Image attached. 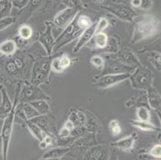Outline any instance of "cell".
Returning a JSON list of instances; mask_svg holds the SVG:
<instances>
[{
	"label": "cell",
	"mask_w": 161,
	"mask_h": 160,
	"mask_svg": "<svg viewBox=\"0 0 161 160\" xmlns=\"http://www.w3.org/2000/svg\"><path fill=\"white\" fill-rule=\"evenodd\" d=\"M131 5L133 8L139 9L140 6V0H131Z\"/></svg>",
	"instance_id": "47"
},
{
	"label": "cell",
	"mask_w": 161,
	"mask_h": 160,
	"mask_svg": "<svg viewBox=\"0 0 161 160\" xmlns=\"http://www.w3.org/2000/svg\"><path fill=\"white\" fill-rule=\"evenodd\" d=\"M42 141H43L47 145V146H53L57 143V138H55V135L49 134V133H44L43 139Z\"/></svg>",
	"instance_id": "40"
},
{
	"label": "cell",
	"mask_w": 161,
	"mask_h": 160,
	"mask_svg": "<svg viewBox=\"0 0 161 160\" xmlns=\"http://www.w3.org/2000/svg\"><path fill=\"white\" fill-rule=\"evenodd\" d=\"M3 122H4V119L0 118V132H1V129H2L3 124Z\"/></svg>",
	"instance_id": "49"
},
{
	"label": "cell",
	"mask_w": 161,
	"mask_h": 160,
	"mask_svg": "<svg viewBox=\"0 0 161 160\" xmlns=\"http://www.w3.org/2000/svg\"><path fill=\"white\" fill-rule=\"evenodd\" d=\"M108 25H109V22L106 18H100L97 23H96V34L103 32V30L108 27Z\"/></svg>",
	"instance_id": "38"
},
{
	"label": "cell",
	"mask_w": 161,
	"mask_h": 160,
	"mask_svg": "<svg viewBox=\"0 0 161 160\" xmlns=\"http://www.w3.org/2000/svg\"><path fill=\"white\" fill-rule=\"evenodd\" d=\"M135 68L128 67L121 63L116 59L105 60L102 71L99 75L104 74H131Z\"/></svg>",
	"instance_id": "10"
},
{
	"label": "cell",
	"mask_w": 161,
	"mask_h": 160,
	"mask_svg": "<svg viewBox=\"0 0 161 160\" xmlns=\"http://www.w3.org/2000/svg\"><path fill=\"white\" fill-rule=\"evenodd\" d=\"M67 8H75L80 7V0H61Z\"/></svg>",
	"instance_id": "44"
},
{
	"label": "cell",
	"mask_w": 161,
	"mask_h": 160,
	"mask_svg": "<svg viewBox=\"0 0 161 160\" xmlns=\"http://www.w3.org/2000/svg\"><path fill=\"white\" fill-rule=\"evenodd\" d=\"M23 119H24L25 123H26V125H27L29 131L31 132V134L34 137L36 138L37 140H39V142L43 140V135H44V132L41 130L36 124L32 123L31 120L27 119L26 118H23Z\"/></svg>",
	"instance_id": "25"
},
{
	"label": "cell",
	"mask_w": 161,
	"mask_h": 160,
	"mask_svg": "<svg viewBox=\"0 0 161 160\" xmlns=\"http://www.w3.org/2000/svg\"><path fill=\"white\" fill-rule=\"evenodd\" d=\"M119 51V42L116 38L112 36V37L108 38V42L107 44L106 47L102 50V52L103 53H110V54H115Z\"/></svg>",
	"instance_id": "32"
},
{
	"label": "cell",
	"mask_w": 161,
	"mask_h": 160,
	"mask_svg": "<svg viewBox=\"0 0 161 160\" xmlns=\"http://www.w3.org/2000/svg\"><path fill=\"white\" fill-rule=\"evenodd\" d=\"M153 7V1L152 0H140V8L143 11H149Z\"/></svg>",
	"instance_id": "42"
},
{
	"label": "cell",
	"mask_w": 161,
	"mask_h": 160,
	"mask_svg": "<svg viewBox=\"0 0 161 160\" xmlns=\"http://www.w3.org/2000/svg\"><path fill=\"white\" fill-rule=\"evenodd\" d=\"M4 67H5L6 73L10 76H17L20 73L14 65L12 59H9L8 61H7Z\"/></svg>",
	"instance_id": "35"
},
{
	"label": "cell",
	"mask_w": 161,
	"mask_h": 160,
	"mask_svg": "<svg viewBox=\"0 0 161 160\" xmlns=\"http://www.w3.org/2000/svg\"><path fill=\"white\" fill-rule=\"evenodd\" d=\"M150 155L155 159H160L161 146L160 144H155L150 150Z\"/></svg>",
	"instance_id": "41"
},
{
	"label": "cell",
	"mask_w": 161,
	"mask_h": 160,
	"mask_svg": "<svg viewBox=\"0 0 161 160\" xmlns=\"http://www.w3.org/2000/svg\"><path fill=\"white\" fill-rule=\"evenodd\" d=\"M9 1H11H11H12V0H9Z\"/></svg>",
	"instance_id": "55"
},
{
	"label": "cell",
	"mask_w": 161,
	"mask_h": 160,
	"mask_svg": "<svg viewBox=\"0 0 161 160\" xmlns=\"http://www.w3.org/2000/svg\"><path fill=\"white\" fill-rule=\"evenodd\" d=\"M128 79L131 82L132 88L147 91L149 88L153 86L154 75L150 69L145 66L140 65L134 69Z\"/></svg>",
	"instance_id": "3"
},
{
	"label": "cell",
	"mask_w": 161,
	"mask_h": 160,
	"mask_svg": "<svg viewBox=\"0 0 161 160\" xmlns=\"http://www.w3.org/2000/svg\"><path fill=\"white\" fill-rule=\"evenodd\" d=\"M90 63L96 68L103 69V66H104L105 59L101 55H95L91 57Z\"/></svg>",
	"instance_id": "37"
},
{
	"label": "cell",
	"mask_w": 161,
	"mask_h": 160,
	"mask_svg": "<svg viewBox=\"0 0 161 160\" xmlns=\"http://www.w3.org/2000/svg\"><path fill=\"white\" fill-rule=\"evenodd\" d=\"M72 60L66 54L57 56L51 61V70L55 73H62L69 68L71 65Z\"/></svg>",
	"instance_id": "16"
},
{
	"label": "cell",
	"mask_w": 161,
	"mask_h": 160,
	"mask_svg": "<svg viewBox=\"0 0 161 160\" xmlns=\"http://www.w3.org/2000/svg\"><path fill=\"white\" fill-rule=\"evenodd\" d=\"M108 127H109V130L111 132V134L113 136H115V137L119 136L122 133V127H121L119 122L117 119L111 120L109 123V125H108Z\"/></svg>",
	"instance_id": "34"
},
{
	"label": "cell",
	"mask_w": 161,
	"mask_h": 160,
	"mask_svg": "<svg viewBox=\"0 0 161 160\" xmlns=\"http://www.w3.org/2000/svg\"><path fill=\"white\" fill-rule=\"evenodd\" d=\"M80 7L75 8H67L57 13L52 21V26H55L58 30H64L74 19L75 16L80 13Z\"/></svg>",
	"instance_id": "8"
},
{
	"label": "cell",
	"mask_w": 161,
	"mask_h": 160,
	"mask_svg": "<svg viewBox=\"0 0 161 160\" xmlns=\"http://www.w3.org/2000/svg\"><path fill=\"white\" fill-rule=\"evenodd\" d=\"M136 118L137 120L144 122H150L151 112L150 108L147 107H140L136 108Z\"/></svg>",
	"instance_id": "33"
},
{
	"label": "cell",
	"mask_w": 161,
	"mask_h": 160,
	"mask_svg": "<svg viewBox=\"0 0 161 160\" xmlns=\"http://www.w3.org/2000/svg\"><path fill=\"white\" fill-rule=\"evenodd\" d=\"M160 30V21L151 14L143 15L141 19L136 23L133 30L131 43L136 44L145 39H150Z\"/></svg>",
	"instance_id": "1"
},
{
	"label": "cell",
	"mask_w": 161,
	"mask_h": 160,
	"mask_svg": "<svg viewBox=\"0 0 161 160\" xmlns=\"http://www.w3.org/2000/svg\"><path fill=\"white\" fill-rule=\"evenodd\" d=\"M12 7V3L9 0H0V19L10 16Z\"/></svg>",
	"instance_id": "30"
},
{
	"label": "cell",
	"mask_w": 161,
	"mask_h": 160,
	"mask_svg": "<svg viewBox=\"0 0 161 160\" xmlns=\"http://www.w3.org/2000/svg\"><path fill=\"white\" fill-rule=\"evenodd\" d=\"M52 56L41 58L35 61L31 70V83L39 86L49 82Z\"/></svg>",
	"instance_id": "2"
},
{
	"label": "cell",
	"mask_w": 161,
	"mask_h": 160,
	"mask_svg": "<svg viewBox=\"0 0 161 160\" xmlns=\"http://www.w3.org/2000/svg\"><path fill=\"white\" fill-rule=\"evenodd\" d=\"M103 9L124 22H132L138 16V13L129 6L124 3H112L103 6Z\"/></svg>",
	"instance_id": "7"
},
{
	"label": "cell",
	"mask_w": 161,
	"mask_h": 160,
	"mask_svg": "<svg viewBox=\"0 0 161 160\" xmlns=\"http://www.w3.org/2000/svg\"><path fill=\"white\" fill-rule=\"evenodd\" d=\"M39 147L42 150H45L47 147V145L43 141H40V142H39Z\"/></svg>",
	"instance_id": "48"
},
{
	"label": "cell",
	"mask_w": 161,
	"mask_h": 160,
	"mask_svg": "<svg viewBox=\"0 0 161 160\" xmlns=\"http://www.w3.org/2000/svg\"><path fill=\"white\" fill-rule=\"evenodd\" d=\"M71 133V130H69L67 128H66V127H63L62 128L60 129V130L58 131V135L59 136V138H61V139H67V138L70 137Z\"/></svg>",
	"instance_id": "45"
},
{
	"label": "cell",
	"mask_w": 161,
	"mask_h": 160,
	"mask_svg": "<svg viewBox=\"0 0 161 160\" xmlns=\"http://www.w3.org/2000/svg\"><path fill=\"white\" fill-rule=\"evenodd\" d=\"M137 139V135L133 133L130 135L124 137L123 139H119V140L112 142L111 143V146L113 147L119 149L124 152H130L133 149L135 145V142Z\"/></svg>",
	"instance_id": "18"
},
{
	"label": "cell",
	"mask_w": 161,
	"mask_h": 160,
	"mask_svg": "<svg viewBox=\"0 0 161 160\" xmlns=\"http://www.w3.org/2000/svg\"><path fill=\"white\" fill-rule=\"evenodd\" d=\"M17 43L14 39H7L0 43V54L5 56H13L17 51Z\"/></svg>",
	"instance_id": "20"
},
{
	"label": "cell",
	"mask_w": 161,
	"mask_h": 160,
	"mask_svg": "<svg viewBox=\"0 0 161 160\" xmlns=\"http://www.w3.org/2000/svg\"><path fill=\"white\" fill-rule=\"evenodd\" d=\"M131 126L144 131H160V128L150 122L140 121V120H130Z\"/></svg>",
	"instance_id": "23"
},
{
	"label": "cell",
	"mask_w": 161,
	"mask_h": 160,
	"mask_svg": "<svg viewBox=\"0 0 161 160\" xmlns=\"http://www.w3.org/2000/svg\"><path fill=\"white\" fill-rule=\"evenodd\" d=\"M31 105L36 110L39 115H45V114H49L51 111L49 103L47 100H37L30 102Z\"/></svg>",
	"instance_id": "26"
},
{
	"label": "cell",
	"mask_w": 161,
	"mask_h": 160,
	"mask_svg": "<svg viewBox=\"0 0 161 160\" xmlns=\"http://www.w3.org/2000/svg\"><path fill=\"white\" fill-rule=\"evenodd\" d=\"M17 101L18 99H15L14 103L13 104L12 109L11 112L7 114V117L4 119L3 124L1 132H0V138L2 140L3 145V160H7L8 152H9L10 143H11V135H12L13 127H14V118H15V111L17 108Z\"/></svg>",
	"instance_id": "4"
},
{
	"label": "cell",
	"mask_w": 161,
	"mask_h": 160,
	"mask_svg": "<svg viewBox=\"0 0 161 160\" xmlns=\"http://www.w3.org/2000/svg\"><path fill=\"white\" fill-rule=\"evenodd\" d=\"M70 147H55L47 151L43 155V158H53V159H59L60 158L67 155L70 152Z\"/></svg>",
	"instance_id": "21"
},
{
	"label": "cell",
	"mask_w": 161,
	"mask_h": 160,
	"mask_svg": "<svg viewBox=\"0 0 161 160\" xmlns=\"http://www.w3.org/2000/svg\"><path fill=\"white\" fill-rule=\"evenodd\" d=\"M13 62H14V65L17 67V69L19 70L20 73L23 71L25 69V67H26V62H25L24 58L22 56H14V58H12Z\"/></svg>",
	"instance_id": "39"
},
{
	"label": "cell",
	"mask_w": 161,
	"mask_h": 160,
	"mask_svg": "<svg viewBox=\"0 0 161 160\" xmlns=\"http://www.w3.org/2000/svg\"><path fill=\"white\" fill-rule=\"evenodd\" d=\"M126 107L128 108H140V107H147L149 108L148 103H147V99L146 94L140 95L133 96L132 98L127 101L125 103Z\"/></svg>",
	"instance_id": "22"
},
{
	"label": "cell",
	"mask_w": 161,
	"mask_h": 160,
	"mask_svg": "<svg viewBox=\"0 0 161 160\" xmlns=\"http://www.w3.org/2000/svg\"><path fill=\"white\" fill-rule=\"evenodd\" d=\"M152 160H160V159H152Z\"/></svg>",
	"instance_id": "54"
},
{
	"label": "cell",
	"mask_w": 161,
	"mask_h": 160,
	"mask_svg": "<svg viewBox=\"0 0 161 160\" xmlns=\"http://www.w3.org/2000/svg\"><path fill=\"white\" fill-rule=\"evenodd\" d=\"M28 2L29 0H12L11 3H12L13 7H15L19 10H22L27 5Z\"/></svg>",
	"instance_id": "43"
},
{
	"label": "cell",
	"mask_w": 161,
	"mask_h": 160,
	"mask_svg": "<svg viewBox=\"0 0 161 160\" xmlns=\"http://www.w3.org/2000/svg\"><path fill=\"white\" fill-rule=\"evenodd\" d=\"M18 100L23 102H30L37 100H51V97L47 95L39 86L31 83L23 84L19 95Z\"/></svg>",
	"instance_id": "6"
},
{
	"label": "cell",
	"mask_w": 161,
	"mask_h": 160,
	"mask_svg": "<svg viewBox=\"0 0 161 160\" xmlns=\"http://www.w3.org/2000/svg\"><path fill=\"white\" fill-rule=\"evenodd\" d=\"M33 35V30L30 26L23 24L20 26L18 30V37L23 41L29 40Z\"/></svg>",
	"instance_id": "31"
},
{
	"label": "cell",
	"mask_w": 161,
	"mask_h": 160,
	"mask_svg": "<svg viewBox=\"0 0 161 160\" xmlns=\"http://www.w3.org/2000/svg\"><path fill=\"white\" fill-rule=\"evenodd\" d=\"M64 127H66V128H67L69 130H71V131H72V130H75V124L70 119H67V121L65 122Z\"/></svg>",
	"instance_id": "46"
},
{
	"label": "cell",
	"mask_w": 161,
	"mask_h": 160,
	"mask_svg": "<svg viewBox=\"0 0 161 160\" xmlns=\"http://www.w3.org/2000/svg\"><path fill=\"white\" fill-rule=\"evenodd\" d=\"M108 36L104 32H99L96 34L92 38V42L94 44V47L98 50H102L106 47L108 42Z\"/></svg>",
	"instance_id": "24"
},
{
	"label": "cell",
	"mask_w": 161,
	"mask_h": 160,
	"mask_svg": "<svg viewBox=\"0 0 161 160\" xmlns=\"http://www.w3.org/2000/svg\"><path fill=\"white\" fill-rule=\"evenodd\" d=\"M77 16V15H76ZM75 16L74 19L70 23V24L63 30L62 33L55 40V46L53 48V53L57 52L62 47H65L73 40L80 37L83 33L84 29L79 24L77 21V17Z\"/></svg>",
	"instance_id": "5"
},
{
	"label": "cell",
	"mask_w": 161,
	"mask_h": 160,
	"mask_svg": "<svg viewBox=\"0 0 161 160\" xmlns=\"http://www.w3.org/2000/svg\"><path fill=\"white\" fill-rule=\"evenodd\" d=\"M0 94L2 97V100L0 103V118L5 119L7 114L11 112L13 103L7 93V89L3 84H0Z\"/></svg>",
	"instance_id": "17"
},
{
	"label": "cell",
	"mask_w": 161,
	"mask_h": 160,
	"mask_svg": "<svg viewBox=\"0 0 161 160\" xmlns=\"http://www.w3.org/2000/svg\"><path fill=\"white\" fill-rule=\"evenodd\" d=\"M52 1H53V2H55V3H56L57 6H58V4L60 3L61 0H52Z\"/></svg>",
	"instance_id": "52"
},
{
	"label": "cell",
	"mask_w": 161,
	"mask_h": 160,
	"mask_svg": "<svg viewBox=\"0 0 161 160\" xmlns=\"http://www.w3.org/2000/svg\"><path fill=\"white\" fill-rule=\"evenodd\" d=\"M147 58L152 66L158 71H160L161 69V55L158 51H149L146 54Z\"/></svg>",
	"instance_id": "27"
},
{
	"label": "cell",
	"mask_w": 161,
	"mask_h": 160,
	"mask_svg": "<svg viewBox=\"0 0 161 160\" xmlns=\"http://www.w3.org/2000/svg\"><path fill=\"white\" fill-rule=\"evenodd\" d=\"M3 154V145H2V140H1V138H0V155Z\"/></svg>",
	"instance_id": "50"
},
{
	"label": "cell",
	"mask_w": 161,
	"mask_h": 160,
	"mask_svg": "<svg viewBox=\"0 0 161 160\" xmlns=\"http://www.w3.org/2000/svg\"><path fill=\"white\" fill-rule=\"evenodd\" d=\"M16 21H17V18L11 17V16H8V17L0 19V32L7 29V27L11 26V25L14 24Z\"/></svg>",
	"instance_id": "36"
},
{
	"label": "cell",
	"mask_w": 161,
	"mask_h": 160,
	"mask_svg": "<svg viewBox=\"0 0 161 160\" xmlns=\"http://www.w3.org/2000/svg\"><path fill=\"white\" fill-rule=\"evenodd\" d=\"M110 150L106 145H96L84 154V160H109Z\"/></svg>",
	"instance_id": "12"
},
{
	"label": "cell",
	"mask_w": 161,
	"mask_h": 160,
	"mask_svg": "<svg viewBox=\"0 0 161 160\" xmlns=\"http://www.w3.org/2000/svg\"><path fill=\"white\" fill-rule=\"evenodd\" d=\"M42 2H43V0H29L27 5L24 8L22 9L23 11H25V13L23 14V16L25 14H27L26 20H27V19H29V18L31 16V14L40 7L41 4H42Z\"/></svg>",
	"instance_id": "28"
},
{
	"label": "cell",
	"mask_w": 161,
	"mask_h": 160,
	"mask_svg": "<svg viewBox=\"0 0 161 160\" xmlns=\"http://www.w3.org/2000/svg\"><path fill=\"white\" fill-rule=\"evenodd\" d=\"M115 59L120 62L121 63L132 68H136L141 65L134 53L128 49L119 50L118 52L115 53Z\"/></svg>",
	"instance_id": "13"
},
{
	"label": "cell",
	"mask_w": 161,
	"mask_h": 160,
	"mask_svg": "<svg viewBox=\"0 0 161 160\" xmlns=\"http://www.w3.org/2000/svg\"><path fill=\"white\" fill-rule=\"evenodd\" d=\"M32 123L38 126L44 133L55 135V125L52 119L48 115H39V116L30 119Z\"/></svg>",
	"instance_id": "15"
},
{
	"label": "cell",
	"mask_w": 161,
	"mask_h": 160,
	"mask_svg": "<svg viewBox=\"0 0 161 160\" xmlns=\"http://www.w3.org/2000/svg\"><path fill=\"white\" fill-rule=\"evenodd\" d=\"M46 29L44 31L39 35V42L43 46V49L46 51L47 56H52L53 55V48L55 46V38L52 34V24L51 22H45Z\"/></svg>",
	"instance_id": "11"
},
{
	"label": "cell",
	"mask_w": 161,
	"mask_h": 160,
	"mask_svg": "<svg viewBox=\"0 0 161 160\" xmlns=\"http://www.w3.org/2000/svg\"><path fill=\"white\" fill-rule=\"evenodd\" d=\"M22 109H23V113L24 114L23 118H26L27 119L30 120L39 115L36 110L28 102H23L22 103Z\"/></svg>",
	"instance_id": "29"
},
{
	"label": "cell",
	"mask_w": 161,
	"mask_h": 160,
	"mask_svg": "<svg viewBox=\"0 0 161 160\" xmlns=\"http://www.w3.org/2000/svg\"><path fill=\"white\" fill-rule=\"evenodd\" d=\"M104 0H93V2L96 3H103Z\"/></svg>",
	"instance_id": "51"
},
{
	"label": "cell",
	"mask_w": 161,
	"mask_h": 160,
	"mask_svg": "<svg viewBox=\"0 0 161 160\" xmlns=\"http://www.w3.org/2000/svg\"><path fill=\"white\" fill-rule=\"evenodd\" d=\"M40 160H59V159H53V158H41Z\"/></svg>",
	"instance_id": "53"
},
{
	"label": "cell",
	"mask_w": 161,
	"mask_h": 160,
	"mask_svg": "<svg viewBox=\"0 0 161 160\" xmlns=\"http://www.w3.org/2000/svg\"><path fill=\"white\" fill-rule=\"evenodd\" d=\"M131 74H104L99 75L94 82V86L100 89H107L112 87L115 85L128 79Z\"/></svg>",
	"instance_id": "9"
},
{
	"label": "cell",
	"mask_w": 161,
	"mask_h": 160,
	"mask_svg": "<svg viewBox=\"0 0 161 160\" xmlns=\"http://www.w3.org/2000/svg\"><path fill=\"white\" fill-rule=\"evenodd\" d=\"M95 34H96V23H93L88 28L84 30L83 33L80 35L78 38V40L76 42L75 46L73 49V53H78L82 48H83L85 46L92 41V38L94 37Z\"/></svg>",
	"instance_id": "14"
},
{
	"label": "cell",
	"mask_w": 161,
	"mask_h": 160,
	"mask_svg": "<svg viewBox=\"0 0 161 160\" xmlns=\"http://www.w3.org/2000/svg\"><path fill=\"white\" fill-rule=\"evenodd\" d=\"M149 108L159 111L160 110V95L153 86L149 88L146 94Z\"/></svg>",
	"instance_id": "19"
}]
</instances>
